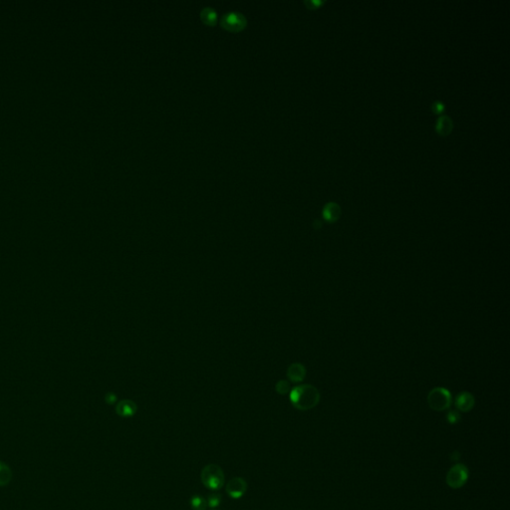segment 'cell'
Listing matches in <instances>:
<instances>
[{
    "instance_id": "2e32d148",
    "label": "cell",
    "mask_w": 510,
    "mask_h": 510,
    "mask_svg": "<svg viewBox=\"0 0 510 510\" xmlns=\"http://www.w3.org/2000/svg\"><path fill=\"white\" fill-rule=\"evenodd\" d=\"M431 110L436 114H442L444 111V105L441 101H436L431 105Z\"/></svg>"
},
{
    "instance_id": "3957f363",
    "label": "cell",
    "mask_w": 510,
    "mask_h": 510,
    "mask_svg": "<svg viewBox=\"0 0 510 510\" xmlns=\"http://www.w3.org/2000/svg\"><path fill=\"white\" fill-rule=\"evenodd\" d=\"M451 395L444 388L432 389L428 396V406L433 411H442L447 410L451 405Z\"/></svg>"
},
{
    "instance_id": "5bb4252c",
    "label": "cell",
    "mask_w": 510,
    "mask_h": 510,
    "mask_svg": "<svg viewBox=\"0 0 510 510\" xmlns=\"http://www.w3.org/2000/svg\"><path fill=\"white\" fill-rule=\"evenodd\" d=\"M201 15H202L203 21H205L209 24L214 23L215 19H216L215 11H214V9H212V8H204L202 10V12H201Z\"/></svg>"
},
{
    "instance_id": "277c9868",
    "label": "cell",
    "mask_w": 510,
    "mask_h": 510,
    "mask_svg": "<svg viewBox=\"0 0 510 510\" xmlns=\"http://www.w3.org/2000/svg\"><path fill=\"white\" fill-rule=\"evenodd\" d=\"M468 478V470L463 464H456L454 465L446 475V483L451 488H461Z\"/></svg>"
},
{
    "instance_id": "7a4b0ae2",
    "label": "cell",
    "mask_w": 510,
    "mask_h": 510,
    "mask_svg": "<svg viewBox=\"0 0 510 510\" xmlns=\"http://www.w3.org/2000/svg\"><path fill=\"white\" fill-rule=\"evenodd\" d=\"M202 484L212 490L220 489L225 483V477L221 467L217 464L211 463L205 465L200 474Z\"/></svg>"
},
{
    "instance_id": "ac0fdd59",
    "label": "cell",
    "mask_w": 510,
    "mask_h": 510,
    "mask_svg": "<svg viewBox=\"0 0 510 510\" xmlns=\"http://www.w3.org/2000/svg\"><path fill=\"white\" fill-rule=\"evenodd\" d=\"M276 389H277L278 393L284 395V394H286L289 391V384L287 382H285V381H281L280 383H278Z\"/></svg>"
},
{
    "instance_id": "d6986e66",
    "label": "cell",
    "mask_w": 510,
    "mask_h": 510,
    "mask_svg": "<svg viewBox=\"0 0 510 510\" xmlns=\"http://www.w3.org/2000/svg\"><path fill=\"white\" fill-rule=\"evenodd\" d=\"M324 2L323 1H306L305 4L308 6V8H318L320 7Z\"/></svg>"
},
{
    "instance_id": "4fadbf2b",
    "label": "cell",
    "mask_w": 510,
    "mask_h": 510,
    "mask_svg": "<svg viewBox=\"0 0 510 510\" xmlns=\"http://www.w3.org/2000/svg\"><path fill=\"white\" fill-rule=\"evenodd\" d=\"M191 506L193 510H206L207 508L206 499L199 495H195L192 497Z\"/></svg>"
},
{
    "instance_id": "6da1fadb",
    "label": "cell",
    "mask_w": 510,
    "mask_h": 510,
    "mask_svg": "<svg viewBox=\"0 0 510 510\" xmlns=\"http://www.w3.org/2000/svg\"><path fill=\"white\" fill-rule=\"evenodd\" d=\"M290 401L298 410L308 411L319 404L320 393L314 386L301 385L291 391Z\"/></svg>"
},
{
    "instance_id": "52a82bcc",
    "label": "cell",
    "mask_w": 510,
    "mask_h": 510,
    "mask_svg": "<svg viewBox=\"0 0 510 510\" xmlns=\"http://www.w3.org/2000/svg\"><path fill=\"white\" fill-rule=\"evenodd\" d=\"M455 404H456V407L459 411H462V412H467V411H471L474 409L475 404H476V400H475V396L470 393L462 392L457 395V398L455 400Z\"/></svg>"
},
{
    "instance_id": "8fae6325",
    "label": "cell",
    "mask_w": 510,
    "mask_h": 510,
    "mask_svg": "<svg viewBox=\"0 0 510 510\" xmlns=\"http://www.w3.org/2000/svg\"><path fill=\"white\" fill-rule=\"evenodd\" d=\"M116 411L121 417L129 418V417H132L136 413L137 406L134 402H131V401H122L117 405Z\"/></svg>"
},
{
    "instance_id": "9a60e30c",
    "label": "cell",
    "mask_w": 510,
    "mask_h": 510,
    "mask_svg": "<svg viewBox=\"0 0 510 510\" xmlns=\"http://www.w3.org/2000/svg\"><path fill=\"white\" fill-rule=\"evenodd\" d=\"M206 502H207V507L215 508V507H217L220 504V502H221V496L217 494H211L207 497Z\"/></svg>"
},
{
    "instance_id": "30bf717a",
    "label": "cell",
    "mask_w": 510,
    "mask_h": 510,
    "mask_svg": "<svg viewBox=\"0 0 510 510\" xmlns=\"http://www.w3.org/2000/svg\"><path fill=\"white\" fill-rule=\"evenodd\" d=\"M287 376H288V378L290 379V381H292L294 383L303 381L306 376L305 367L301 364H298V363L292 364L288 369Z\"/></svg>"
},
{
    "instance_id": "7c38bea8",
    "label": "cell",
    "mask_w": 510,
    "mask_h": 510,
    "mask_svg": "<svg viewBox=\"0 0 510 510\" xmlns=\"http://www.w3.org/2000/svg\"><path fill=\"white\" fill-rule=\"evenodd\" d=\"M12 470L3 461H0V487H4L12 480Z\"/></svg>"
},
{
    "instance_id": "8992f818",
    "label": "cell",
    "mask_w": 510,
    "mask_h": 510,
    "mask_svg": "<svg viewBox=\"0 0 510 510\" xmlns=\"http://www.w3.org/2000/svg\"><path fill=\"white\" fill-rule=\"evenodd\" d=\"M247 23L245 17L238 12H231L225 14L221 19V24L226 29L230 30H239Z\"/></svg>"
},
{
    "instance_id": "9c48e42d",
    "label": "cell",
    "mask_w": 510,
    "mask_h": 510,
    "mask_svg": "<svg viewBox=\"0 0 510 510\" xmlns=\"http://www.w3.org/2000/svg\"><path fill=\"white\" fill-rule=\"evenodd\" d=\"M452 129H454V123L448 116H442L438 119L436 125V130L438 134H440L443 137H446L452 132Z\"/></svg>"
},
{
    "instance_id": "ffe728a7",
    "label": "cell",
    "mask_w": 510,
    "mask_h": 510,
    "mask_svg": "<svg viewBox=\"0 0 510 510\" xmlns=\"http://www.w3.org/2000/svg\"><path fill=\"white\" fill-rule=\"evenodd\" d=\"M106 401H107L108 404H113L116 401V396L114 395H112V394H109V395L106 396Z\"/></svg>"
},
{
    "instance_id": "e0dca14e",
    "label": "cell",
    "mask_w": 510,
    "mask_h": 510,
    "mask_svg": "<svg viewBox=\"0 0 510 510\" xmlns=\"http://www.w3.org/2000/svg\"><path fill=\"white\" fill-rule=\"evenodd\" d=\"M460 420H461V415H460V413L458 411H451L448 412V414H447V421L450 424H457Z\"/></svg>"
},
{
    "instance_id": "ba28073f",
    "label": "cell",
    "mask_w": 510,
    "mask_h": 510,
    "mask_svg": "<svg viewBox=\"0 0 510 510\" xmlns=\"http://www.w3.org/2000/svg\"><path fill=\"white\" fill-rule=\"evenodd\" d=\"M342 214L341 207L336 202H328L323 209V217L330 223L336 222Z\"/></svg>"
},
{
    "instance_id": "5b68a950",
    "label": "cell",
    "mask_w": 510,
    "mask_h": 510,
    "mask_svg": "<svg viewBox=\"0 0 510 510\" xmlns=\"http://www.w3.org/2000/svg\"><path fill=\"white\" fill-rule=\"evenodd\" d=\"M247 490V482L241 477H233L228 482L226 493L233 499L242 497Z\"/></svg>"
}]
</instances>
